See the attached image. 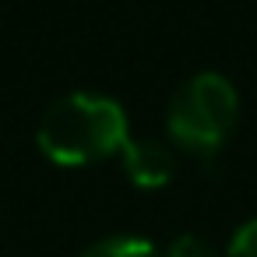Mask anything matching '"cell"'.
<instances>
[{"instance_id": "obj_2", "label": "cell", "mask_w": 257, "mask_h": 257, "mask_svg": "<svg viewBox=\"0 0 257 257\" xmlns=\"http://www.w3.org/2000/svg\"><path fill=\"white\" fill-rule=\"evenodd\" d=\"M239 123V95L229 78L204 71L180 85L169 102L166 131L173 145L194 155H215Z\"/></svg>"}, {"instance_id": "obj_1", "label": "cell", "mask_w": 257, "mask_h": 257, "mask_svg": "<svg viewBox=\"0 0 257 257\" xmlns=\"http://www.w3.org/2000/svg\"><path fill=\"white\" fill-rule=\"evenodd\" d=\"M36 141L53 166L74 169L116 155L131 141V127L120 102L92 92H71L43 113Z\"/></svg>"}, {"instance_id": "obj_4", "label": "cell", "mask_w": 257, "mask_h": 257, "mask_svg": "<svg viewBox=\"0 0 257 257\" xmlns=\"http://www.w3.org/2000/svg\"><path fill=\"white\" fill-rule=\"evenodd\" d=\"M81 257H166L159 253L148 239H134V236H116V239H102L92 250H85Z\"/></svg>"}, {"instance_id": "obj_6", "label": "cell", "mask_w": 257, "mask_h": 257, "mask_svg": "<svg viewBox=\"0 0 257 257\" xmlns=\"http://www.w3.org/2000/svg\"><path fill=\"white\" fill-rule=\"evenodd\" d=\"M166 257H218V250H215L211 243L197 239V236H180V239L169 246Z\"/></svg>"}, {"instance_id": "obj_5", "label": "cell", "mask_w": 257, "mask_h": 257, "mask_svg": "<svg viewBox=\"0 0 257 257\" xmlns=\"http://www.w3.org/2000/svg\"><path fill=\"white\" fill-rule=\"evenodd\" d=\"M225 257H257V218H250L246 225L236 229V236L229 239Z\"/></svg>"}, {"instance_id": "obj_3", "label": "cell", "mask_w": 257, "mask_h": 257, "mask_svg": "<svg viewBox=\"0 0 257 257\" xmlns=\"http://www.w3.org/2000/svg\"><path fill=\"white\" fill-rule=\"evenodd\" d=\"M123 173L134 187H145V190H159L173 180L176 173V162H173V152L169 145L155 141V138H131L123 148Z\"/></svg>"}]
</instances>
